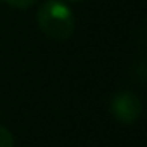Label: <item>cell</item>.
<instances>
[{
  "label": "cell",
  "instance_id": "6da1fadb",
  "mask_svg": "<svg viewBox=\"0 0 147 147\" xmlns=\"http://www.w3.org/2000/svg\"><path fill=\"white\" fill-rule=\"evenodd\" d=\"M36 21L43 33L54 40H66L75 31V19L69 7L59 0L45 2L38 11Z\"/></svg>",
  "mask_w": 147,
  "mask_h": 147
},
{
  "label": "cell",
  "instance_id": "3957f363",
  "mask_svg": "<svg viewBox=\"0 0 147 147\" xmlns=\"http://www.w3.org/2000/svg\"><path fill=\"white\" fill-rule=\"evenodd\" d=\"M14 145V138H12V133L4 128V126H0V147H12Z\"/></svg>",
  "mask_w": 147,
  "mask_h": 147
},
{
  "label": "cell",
  "instance_id": "5b68a950",
  "mask_svg": "<svg viewBox=\"0 0 147 147\" xmlns=\"http://www.w3.org/2000/svg\"><path fill=\"white\" fill-rule=\"evenodd\" d=\"M67 2H82V0H67Z\"/></svg>",
  "mask_w": 147,
  "mask_h": 147
},
{
  "label": "cell",
  "instance_id": "277c9868",
  "mask_svg": "<svg viewBox=\"0 0 147 147\" xmlns=\"http://www.w3.org/2000/svg\"><path fill=\"white\" fill-rule=\"evenodd\" d=\"M5 2L9 5L16 7V9H28V7H31L36 2V0H5Z\"/></svg>",
  "mask_w": 147,
  "mask_h": 147
},
{
  "label": "cell",
  "instance_id": "7a4b0ae2",
  "mask_svg": "<svg viewBox=\"0 0 147 147\" xmlns=\"http://www.w3.org/2000/svg\"><path fill=\"white\" fill-rule=\"evenodd\" d=\"M111 111L119 121L131 123V121H135L140 116L142 106H140V100L137 99V95L125 92V94H119V95H116L113 99Z\"/></svg>",
  "mask_w": 147,
  "mask_h": 147
}]
</instances>
